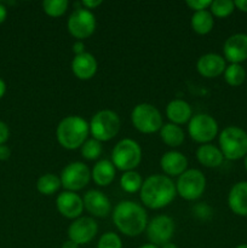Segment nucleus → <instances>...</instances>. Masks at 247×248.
<instances>
[{
    "label": "nucleus",
    "instance_id": "36",
    "mask_svg": "<svg viewBox=\"0 0 247 248\" xmlns=\"http://www.w3.org/2000/svg\"><path fill=\"white\" fill-rule=\"evenodd\" d=\"M81 5L84 6V9H87L91 11V10L96 9L99 5H102V0H82Z\"/></svg>",
    "mask_w": 247,
    "mask_h": 248
},
{
    "label": "nucleus",
    "instance_id": "27",
    "mask_svg": "<svg viewBox=\"0 0 247 248\" xmlns=\"http://www.w3.org/2000/svg\"><path fill=\"white\" fill-rule=\"evenodd\" d=\"M224 79L230 86H240L246 79V70L241 64H234L232 63L228 65L224 70Z\"/></svg>",
    "mask_w": 247,
    "mask_h": 248
},
{
    "label": "nucleus",
    "instance_id": "43",
    "mask_svg": "<svg viewBox=\"0 0 247 248\" xmlns=\"http://www.w3.org/2000/svg\"><path fill=\"white\" fill-rule=\"evenodd\" d=\"M161 248H178V247H177L176 245H174V244H172V242L170 241V242H167V244L162 245Z\"/></svg>",
    "mask_w": 247,
    "mask_h": 248
},
{
    "label": "nucleus",
    "instance_id": "6",
    "mask_svg": "<svg viewBox=\"0 0 247 248\" xmlns=\"http://www.w3.org/2000/svg\"><path fill=\"white\" fill-rule=\"evenodd\" d=\"M121 121L118 114L109 109L99 110L90 121V133L99 142L113 140L120 131Z\"/></svg>",
    "mask_w": 247,
    "mask_h": 248
},
{
    "label": "nucleus",
    "instance_id": "31",
    "mask_svg": "<svg viewBox=\"0 0 247 248\" xmlns=\"http://www.w3.org/2000/svg\"><path fill=\"white\" fill-rule=\"evenodd\" d=\"M102 142L91 138V140H87L86 142L82 144L81 147V155L84 159L90 160H97L102 154Z\"/></svg>",
    "mask_w": 247,
    "mask_h": 248
},
{
    "label": "nucleus",
    "instance_id": "10",
    "mask_svg": "<svg viewBox=\"0 0 247 248\" xmlns=\"http://www.w3.org/2000/svg\"><path fill=\"white\" fill-rule=\"evenodd\" d=\"M188 133L195 142L207 144L218 135V124L208 114H198L188 123Z\"/></svg>",
    "mask_w": 247,
    "mask_h": 248
},
{
    "label": "nucleus",
    "instance_id": "14",
    "mask_svg": "<svg viewBox=\"0 0 247 248\" xmlns=\"http://www.w3.org/2000/svg\"><path fill=\"white\" fill-rule=\"evenodd\" d=\"M57 210L63 217L68 219H77L84 211V200L73 191H63L56 200Z\"/></svg>",
    "mask_w": 247,
    "mask_h": 248
},
{
    "label": "nucleus",
    "instance_id": "34",
    "mask_svg": "<svg viewBox=\"0 0 247 248\" xmlns=\"http://www.w3.org/2000/svg\"><path fill=\"white\" fill-rule=\"evenodd\" d=\"M211 4H212L211 0H188L186 1V6L195 12L207 10V7H210Z\"/></svg>",
    "mask_w": 247,
    "mask_h": 248
},
{
    "label": "nucleus",
    "instance_id": "30",
    "mask_svg": "<svg viewBox=\"0 0 247 248\" xmlns=\"http://www.w3.org/2000/svg\"><path fill=\"white\" fill-rule=\"evenodd\" d=\"M211 14L212 16L224 18L232 14L235 9V4L232 0H213L211 4Z\"/></svg>",
    "mask_w": 247,
    "mask_h": 248
},
{
    "label": "nucleus",
    "instance_id": "11",
    "mask_svg": "<svg viewBox=\"0 0 247 248\" xmlns=\"http://www.w3.org/2000/svg\"><path fill=\"white\" fill-rule=\"evenodd\" d=\"M68 31L75 39H86L96 31V17L90 10L79 7L68 18Z\"/></svg>",
    "mask_w": 247,
    "mask_h": 248
},
{
    "label": "nucleus",
    "instance_id": "21",
    "mask_svg": "<svg viewBox=\"0 0 247 248\" xmlns=\"http://www.w3.org/2000/svg\"><path fill=\"white\" fill-rule=\"evenodd\" d=\"M191 114H193V110H191L190 104L183 99H173L166 107V116L174 125L179 126L189 123Z\"/></svg>",
    "mask_w": 247,
    "mask_h": 248
},
{
    "label": "nucleus",
    "instance_id": "22",
    "mask_svg": "<svg viewBox=\"0 0 247 248\" xmlns=\"http://www.w3.org/2000/svg\"><path fill=\"white\" fill-rule=\"evenodd\" d=\"M196 159L200 162L202 166L211 167V169H216V167L220 166L224 161V156H223L222 152L216 145L210 144H201L200 147L196 149Z\"/></svg>",
    "mask_w": 247,
    "mask_h": 248
},
{
    "label": "nucleus",
    "instance_id": "45",
    "mask_svg": "<svg viewBox=\"0 0 247 248\" xmlns=\"http://www.w3.org/2000/svg\"><path fill=\"white\" fill-rule=\"evenodd\" d=\"M236 248H247V245L244 244V245H239Z\"/></svg>",
    "mask_w": 247,
    "mask_h": 248
},
{
    "label": "nucleus",
    "instance_id": "37",
    "mask_svg": "<svg viewBox=\"0 0 247 248\" xmlns=\"http://www.w3.org/2000/svg\"><path fill=\"white\" fill-rule=\"evenodd\" d=\"M73 52L75 53V56L82 55V53L86 52V51H85V44L82 43L81 40L75 41V43L73 44Z\"/></svg>",
    "mask_w": 247,
    "mask_h": 248
},
{
    "label": "nucleus",
    "instance_id": "2",
    "mask_svg": "<svg viewBox=\"0 0 247 248\" xmlns=\"http://www.w3.org/2000/svg\"><path fill=\"white\" fill-rule=\"evenodd\" d=\"M113 222L120 232L130 237L142 234L148 225L144 208L135 201H121L114 208Z\"/></svg>",
    "mask_w": 247,
    "mask_h": 248
},
{
    "label": "nucleus",
    "instance_id": "38",
    "mask_svg": "<svg viewBox=\"0 0 247 248\" xmlns=\"http://www.w3.org/2000/svg\"><path fill=\"white\" fill-rule=\"evenodd\" d=\"M10 155H11V150H10V148L5 144L0 145V160H1V161H5V160L9 159Z\"/></svg>",
    "mask_w": 247,
    "mask_h": 248
},
{
    "label": "nucleus",
    "instance_id": "5",
    "mask_svg": "<svg viewBox=\"0 0 247 248\" xmlns=\"http://www.w3.org/2000/svg\"><path fill=\"white\" fill-rule=\"evenodd\" d=\"M142 161V148L136 140L124 138L111 152V162L120 171H133Z\"/></svg>",
    "mask_w": 247,
    "mask_h": 248
},
{
    "label": "nucleus",
    "instance_id": "39",
    "mask_svg": "<svg viewBox=\"0 0 247 248\" xmlns=\"http://www.w3.org/2000/svg\"><path fill=\"white\" fill-rule=\"evenodd\" d=\"M234 4L235 7L241 10L242 12H247V0H236V1H234Z\"/></svg>",
    "mask_w": 247,
    "mask_h": 248
},
{
    "label": "nucleus",
    "instance_id": "35",
    "mask_svg": "<svg viewBox=\"0 0 247 248\" xmlns=\"http://www.w3.org/2000/svg\"><path fill=\"white\" fill-rule=\"evenodd\" d=\"M10 137V130L9 126L4 123V121H0V145L5 144L7 140Z\"/></svg>",
    "mask_w": 247,
    "mask_h": 248
},
{
    "label": "nucleus",
    "instance_id": "12",
    "mask_svg": "<svg viewBox=\"0 0 247 248\" xmlns=\"http://www.w3.org/2000/svg\"><path fill=\"white\" fill-rule=\"evenodd\" d=\"M147 236L150 244L162 246L171 241L174 234V222L169 216H156L147 225Z\"/></svg>",
    "mask_w": 247,
    "mask_h": 248
},
{
    "label": "nucleus",
    "instance_id": "20",
    "mask_svg": "<svg viewBox=\"0 0 247 248\" xmlns=\"http://www.w3.org/2000/svg\"><path fill=\"white\" fill-rule=\"evenodd\" d=\"M228 205L237 216H247V182L234 184L228 195Z\"/></svg>",
    "mask_w": 247,
    "mask_h": 248
},
{
    "label": "nucleus",
    "instance_id": "26",
    "mask_svg": "<svg viewBox=\"0 0 247 248\" xmlns=\"http://www.w3.org/2000/svg\"><path fill=\"white\" fill-rule=\"evenodd\" d=\"M62 186L60 177L53 173H45L39 177L36 182V189L43 195H53Z\"/></svg>",
    "mask_w": 247,
    "mask_h": 248
},
{
    "label": "nucleus",
    "instance_id": "28",
    "mask_svg": "<svg viewBox=\"0 0 247 248\" xmlns=\"http://www.w3.org/2000/svg\"><path fill=\"white\" fill-rule=\"evenodd\" d=\"M143 184V179L140 174L136 171H127L121 176L120 186L127 193H137L140 190Z\"/></svg>",
    "mask_w": 247,
    "mask_h": 248
},
{
    "label": "nucleus",
    "instance_id": "8",
    "mask_svg": "<svg viewBox=\"0 0 247 248\" xmlns=\"http://www.w3.org/2000/svg\"><path fill=\"white\" fill-rule=\"evenodd\" d=\"M206 188L205 174L200 170H186L178 177L176 183V190L184 200L194 201L201 198Z\"/></svg>",
    "mask_w": 247,
    "mask_h": 248
},
{
    "label": "nucleus",
    "instance_id": "44",
    "mask_svg": "<svg viewBox=\"0 0 247 248\" xmlns=\"http://www.w3.org/2000/svg\"><path fill=\"white\" fill-rule=\"evenodd\" d=\"M139 248H159V246H155V245L153 244H145V245H142Z\"/></svg>",
    "mask_w": 247,
    "mask_h": 248
},
{
    "label": "nucleus",
    "instance_id": "24",
    "mask_svg": "<svg viewBox=\"0 0 247 248\" xmlns=\"http://www.w3.org/2000/svg\"><path fill=\"white\" fill-rule=\"evenodd\" d=\"M160 137L166 145L171 148H177L183 144L185 136H184V131L182 130L181 126L170 123L162 125L161 130H160Z\"/></svg>",
    "mask_w": 247,
    "mask_h": 248
},
{
    "label": "nucleus",
    "instance_id": "25",
    "mask_svg": "<svg viewBox=\"0 0 247 248\" xmlns=\"http://www.w3.org/2000/svg\"><path fill=\"white\" fill-rule=\"evenodd\" d=\"M190 24L195 33L200 34V35H206V34H208L212 31L215 19H213L212 14L210 11L203 10V11L194 12Z\"/></svg>",
    "mask_w": 247,
    "mask_h": 248
},
{
    "label": "nucleus",
    "instance_id": "9",
    "mask_svg": "<svg viewBox=\"0 0 247 248\" xmlns=\"http://www.w3.org/2000/svg\"><path fill=\"white\" fill-rule=\"evenodd\" d=\"M60 179L65 190L75 193L84 189L89 184L91 179V172L84 162L74 161L62 170Z\"/></svg>",
    "mask_w": 247,
    "mask_h": 248
},
{
    "label": "nucleus",
    "instance_id": "16",
    "mask_svg": "<svg viewBox=\"0 0 247 248\" xmlns=\"http://www.w3.org/2000/svg\"><path fill=\"white\" fill-rule=\"evenodd\" d=\"M84 207L90 215L94 217H106L110 213L111 203L108 196L99 190H89L84 196Z\"/></svg>",
    "mask_w": 247,
    "mask_h": 248
},
{
    "label": "nucleus",
    "instance_id": "23",
    "mask_svg": "<svg viewBox=\"0 0 247 248\" xmlns=\"http://www.w3.org/2000/svg\"><path fill=\"white\" fill-rule=\"evenodd\" d=\"M116 174V169L114 164L109 160H99L93 166L91 177L94 183L99 186H110Z\"/></svg>",
    "mask_w": 247,
    "mask_h": 248
},
{
    "label": "nucleus",
    "instance_id": "4",
    "mask_svg": "<svg viewBox=\"0 0 247 248\" xmlns=\"http://www.w3.org/2000/svg\"><path fill=\"white\" fill-rule=\"evenodd\" d=\"M219 145L225 159H241L247 155V132L237 126H228L220 132Z\"/></svg>",
    "mask_w": 247,
    "mask_h": 248
},
{
    "label": "nucleus",
    "instance_id": "32",
    "mask_svg": "<svg viewBox=\"0 0 247 248\" xmlns=\"http://www.w3.org/2000/svg\"><path fill=\"white\" fill-rule=\"evenodd\" d=\"M97 248H123V241L115 232H106L99 239Z\"/></svg>",
    "mask_w": 247,
    "mask_h": 248
},
{
    "label": "nucleus",
    "instance_id": "15",
    "mask_svg": "<svg viewBox=\"0 0 247 248\" xmlns=\"http://www.w3.org/2000/svg\"><path fill=\"white\" fill-rule=\"evenodd\" d=\"M224 57L234 64L247 60V34L237 33L229 36L223 46Z\"/></svg>",
    "mask_w": 247,
    "mask_h": 248
},
{
    "label": "nucleus",
    "instance_id": "40",
    "mask_svg": "<svg viewBox=\"0 0 247 248\" xmlns=\"http://www.w3.org/2000/svg\"><path fill=\"white\" fill-rule=\"evenodd\" d=\"M6 17H7L6 6H5L4 4H1V2H0V24H1L2 22L5 21V19H6Z\"/></svg>",
    "mask_w": 247,
    "mask_h": 248
},
{
    "label": "nucleus",
    "instance_id": "7",
    "mask_svg": "<svg viewBox=\"0 0 247 248\" xmlns=\"http://www.w3.org/2000/svg\"><path fill=\"white\" fill-rule=\"evenodd\" d=\"M133 126L142 133H154L161 130L162 115L159 109L150 103H139L131 113Z\"/></svg>",
    "mask_w": 247,
    "mask_h": 248
},
{
    "label": "nucleus",
    "instance_id": "46",
    "mask_svg": "<svg viewBox=\"0 0 247 248\" xmlns=\"http://www.w3.org/2000/svg\"><path fill=\"white\" fill-rule=\"evenodd\" d=\"M245 169L247 170V155L245 156Z\"/></svg>",
    "mask_w": 247,
    "mask_h": 248
},
{
    "label": "nucleus",
    "instance_id": "13",
    "mask_svg": "<svg viewBox=\"0 0 247 248\" xmlns=\"http://www.w3.org/2000/svg\"><path fill=\"white\" fill-rule=\"evenodd\" d=\"M98 232V224L91 217H79L69 225L68 236L69 240L75 244L86 245L90 244Z\"/></svg>",
    "mask_w": 247,
    "mask_h": 248
},
{
    "label": "nucleus",
    "instance_id": "18",
    "mask_svg": "<svg viewBox=\"0 0 247 248\" xmlns=\"http://www.w3.org/2000/svg\"><path fill=\"white\" fill-rule=\"evenodd\" d=\"M97 61L94 56L90 52L75 56L72 61V72L77 79L90 80L97 73Z\"/></svg>",
    "mask_w": 247,
    "mask_h": 248
},
{
    "label": "nucleus",
    "instance_id": "1",
    "mask_svg": "<svg viewBox=\"0 0 247 248\" xmlns=\"http://www.w3.org/2000/svg\"><path fill=\"white\" fill-rule=\"evenodd\" d=\"M140 200L152 210H160L174 200L177 195L176 184L172 179L162 174H153L148 177L140 188Z\"/></svg>",
    "mask_w": 247,
    "mask_h": 248
},
{
    "label": "nucleus",
    "instance_id": "19",
    "mask_svg": "<svg viewBox=\"0 0 247 248\" xmlns=\"http://www.w3.org/2000/svg\"><path fill=\"white\" fill-rule=\"evenodd\" d=\"M160 166L167 176L179 177L186 171L188 159L181 152L171 150V152H167L162 155L161 160H160Z\"/></svg>",
    "mask_w": 247,
    "mask_h": 248
},
{
    "label": "nucleus",
    "instance_id": "42",
    "mask_svg": "<svg viewBox=\"0 0 247 248\" xmlns=\"http://www.w3.org/2000/svg\"><path fill=\"white\" fill-rule=\"evenodd\" d=\"M5 92H6V84H5L4 80L0 79V99L4 97Z\"/></svg>",
    "mask_w": 247,
    "mask_h": 248
},
{
    "label": "nucleus",
    "instance_id": "29",
    "mask_svg": "<svg viewBox=\"0 0 247 248\" xmlns=\"http://www.w3.org/2000/svg\"><path fill=\"white\" fill-rule=\"evenodd\" d=\"M68 0H45L43 2V10L50 17H61L68 9Z\"/></svg>",
    "mask_w": 247,
    "mask_h": 248
},
{
    "label": "nucleus",
    "instance_id": "17",
    "mask_svg": "<svg viewBox=\"0 0 247 248\" xmlns=\"http://www.w3.org/2000/svg\"><path fill=\"white\" fill-rule=\"evenodd\" d=\"M225 60L218 53H206L196 62V69L203 78H217L224 73Z\"/></svg>",
    "mask_w": 247,
    "mask_h": 248
},
{
    "label": "nucleus",
    "instance_id": "3",
    "mask_svg": "<svg viewBox=\"0 0 247 248\" xmlns=\"http://www.w3.org/2000/svg\"><path fill=\"white\" fill-rule=\"evenodd\" d=\"M90 124L79 115H69L60 121L56 130V137L61 147L68 150L81 148L87 140Z\"/></svg>",
    "mask_w": 247,
    "mask_h": 248
},
{
    "label": "nucleus",
    "instance_id": "33",
    "mask_svg": "<svg viewBox=\"0 0 247 248\" xmlns=\"http://www.w3.org/2000/svg\"><path fill=\"white\" fill-rule=\"evenodd\" d=\"M194 215L199 218V219H210L212 217V208L210 207L208 205H206L205 202L202 203H198V205L194 207Z\"/></svg>",
    "mask_w": 247,
    "mask_h": 248
},
{
    "label": "nucleus",
    "instance_id": "41",
    "mask_svg": "<svg viewBox=\"0 0 247 248\" xmlns=\"http://www.w3.org/2000/svg\"><path fill=\"white\" fill-rule=\"evenodd\" d=\"M61 248H79V245L75 244V242L72 241V240H67L65 242H63L62 247Z\"/></svg>",
    "mask_w": 247,
    "mask_h": 248
}]
</instances>
